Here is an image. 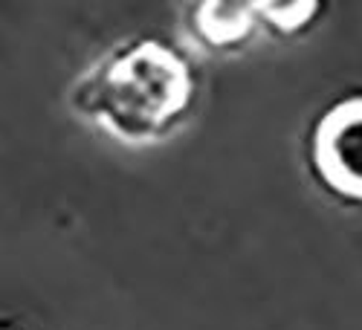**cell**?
<instances>
[{
	"label": "cell",
	"mask_w": 362,
	"mask_h": 330,
	"mask_svg": "<svg viewBox=\"0 0 362 330\" xmlns=\"http://www.w3.org/2000/svg\"><path fill=\"white\" fill-rule=\"evenodd\" d=\"M70 110L128 148L171 139L197 105L189 58L160 38H131L99 55L67 93Z\"/></svg>",
	"instance_id": "obj_1"
},
{
	"label": "cell",
	"mask_w": 362,
	"mask_h": 330,
	"mask_svg": "<svg viewBox=\"0 0 362 330\" xmlns=\"http://www.w3.org/2000/svg\"><path fill=\"white\" fill-rule=\"evenodd\" d=\"M308 168L325 194L362 206V93L339 96L313 119Z\"/></svg>",
	"instance_id": "obj_2"
},
{
	"label": "cell",
	"mask_w": 362,
	"mask_h": 330,
	"mask_svg": "<svg viewBox=\"0 0 362 330\" xmlns=\"http://www.w3.org/2000/svg\"><path fill=\"white\" fill-rule=\"evenodd\" d=\"M183 29L197 52L215 58L244 52L261 33L255 4H221V0L189 6Z\"/></svg>",
	"instance_id": "obj_3"
},
{
	"label": "cell",
	"mask_w": 362,
	"mask_h": 330,
	"mask_svg": "<svg viewBox=\"0 0 362 330\" xmlns=\"http://www.w3.org/2000/svg\"><path fill=\"white\" fill-rule=\"evenodd\" d=\"M258 26L276 38H298L325 15L322 4H255Z\"/></svg>",
	"instance_id": "obj_4"
},
{
	"label": "cell",
	"mask_w": 362,
	"mask_h": 330,
	"mask_svg": "<svg viewBox=\"0 0 362 330\" xmlns=\"http://www.w3.org/2000/svg\"><path fill=\"white\" fill-rule=\"evenodd\" d=\"M0 330H15V327H9V324H0Z\"/></svg>",
	"instance_id": "obj_5"
}]
</instances>
